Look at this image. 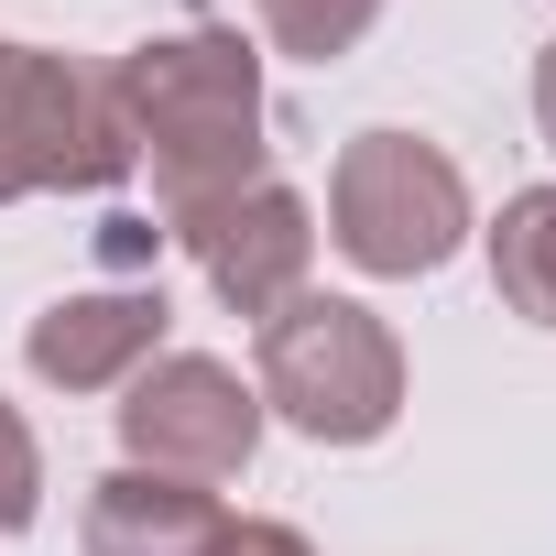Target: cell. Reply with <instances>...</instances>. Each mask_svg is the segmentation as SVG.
Here are the masks:
<instances>
[{"instance_id": "obj_6", "label": "cell", "mask_w": 556, "mask_h": 556, "mask_svg": "<svg viewBox=\"0 0 556 556\" xmlns=\"http://www.w3.org/2000/svg\"><path fill=\"white\" fill-rule=\"evenodd\" d=\"M175 240L197 251L207 295L240 306L251 328H262L273 306H295V295H306V273H317V207H306L295 186H273V175L240 186V197H218V207H197Z\"/></svg>"}, {"instance_id": "obj_5", "label": "cell", "mask_w": 556, "mask_h": 556, "mask_svg": "<svg viewBox=\"0 0 556 556\" xmlns=\"http://www.w3.org/2000/svg\"><path fill=\"white\" fill-rule=\"evenodd\" d=\"M121 469H164V480H240L251 447H262V393L207 361V350H164L121 382Z\"/></svg>"}, {"instance_id": "obj_10", "label": "cell", "mask_w": 556, "mask_h": 556, "mask_svg": "<svg viewBox=\"0 0 556 556\" xmlns=\"http://www.w3.org/2000/svg\"><path fill=\"white\" fill-rule=\"evenodd\" d=\"M371 23H382V0H262V45L295 55V66H339V55H361Z\"/></svg>"}, {"instance_id": "obj_3", "label": "cell", "mask_w": 556, "mask_h": 556, "mask_svg": "<svg viewBox=\"0 0 556 556\" xmlns=\"http://www.w3.org/2000/svg\"><path fill=\"white\" fill-rule=\"evenodd\" d=\"M480 229L469 207V175L447 142L426 131H350L339 164H328V240L350 251V273L371 285H426V273L458 262V240Z\"/></svg>"}, {"instance_id": "obj_8", "label": "cell", "mask_w": 556, "mask_h": 556, "mask_svg": "<svg viewBox=\"0 0 556 556\" xmlns=\"http://www.w3.org/2000/svg\"><path fill=\"white\" fill-rule=\"evenodd\" d=\"M229 513L207 480H164V469H110L88 480V513H77V545L88 556H218Z\"/></svg>"}, {"instance_id": "obj_9", "label": "cell", "mask_w": 556, "mask_h": 556, "mask_svg": "<svg viewBox=\"0 0 556 556\" xmlns=\"http://www.w3.org/2000/svg\"><path fill=\"white\" fill-rule=\"evenodd\" d=\"M480 251H491V295L523 328H556V186L502 197V218L480 229Z\"/></svg>"}, {"instance_id": "obj_1", "label": "cell", "mask_w": 556, "mask_h": 556, "mask_svg": "<svg viewBox=\"0 0 556 556\" xmlns=\"http://www.w3.org/2000/svg\"><path fill=\"white\" fill-rule=\"evenodd\" d=\"M110 121L131 142V164H153V207L164 229H186L197 207L240 197L273 175V110H262V55L229 23H186L131 45L110 77Z\"/></svg>"}, {"instance_id": "obj_4", "label": "cell", "mask_w": 556, "mask_h": 556, "mask_svg": "<svg viewBox=\"0 0 556 556\" xmlns=\"http://www.w3.org/2000/svg\"><path fill=\"white\" fill-rule=\"evenodd\" d=\"M131 175V142L110 121V88L23 34H0V207L23 197H110Z\"/></svg>"}, {"instance_id": "obj_7", "label": "cell", "mask_w": 556, "mask_h": 556, "mask_svg": "<svg viewBox=\"0 0 556 556\" xmlns=\"http://www.w3.org/2000/svg\"><path fill=\"white\" fill-rule=\"evenodd\" d=\"M164 328H175L164 285H88L23 328V361L45 393H121L142 361H164Z\"/></svg>"}, {"instance_id": "obj_12", "label": "cell", "mask_w": 556, "mask_h": 556, "mask_svg": "<svg viewBox=\"0 0 556 556\" xmlns=\"http://www.w3.org/2000/svg\"><path fill=\"white\" fill-rule=\"evenodd\" d=\"M218 556H317L295 523H273V513H229V534H218Z\"/></svg>"}, {"instance_id": "obj_11", "label": "cell", "mask_w": 556, "mask_h": 556, "mask_svg": "<svg viewBox=\"0 0 556 556\" xmlns=\"http://www.w3.org/2000/svg\"><path fill=\"white\" fill-rule=\"evenodd\" d=\"M45 513V437H34V415L0 393V534H23Z\"/></svg>"}, {"instance_id": "obj_13", "label": "cell", "mask_w": 556, "mask_h": 556, "mask_svg": "<svg viewBox=\"0 0 556 556\" xmlns=\"http://www.w3.org/2000/svg\"><path fill=\"white\" fill-rule=\"evenodd\" d=\"M534 131H545V153H556V45L534 55Z\"/></svg>"}, {"instance_id": "obj_2", "label": "cell", "mask_w": 556, "mask_h": 556, "mask_svg": "<svg viewBox=\"0 0 556 556\" xmlns=\"http://www.w3.org/2000/svg\"><path fill=\"white\" fill-rule=\"evenodd\" d=\"M262 426H295L306 447H371L404 426V339L361 295H295L251 328Z\"/></svg>"}]
</instances>
